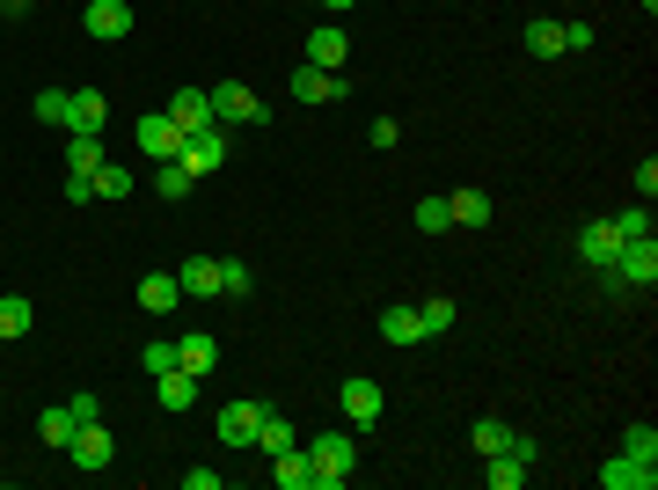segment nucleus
Here are the masks:
<instances>
[{
	"instance_id": "1",
	"label": "nucleus",
	"mask_w": 658,
	"mask_h": 490,
	"mask_svg": "<svg viewBox=\"0 0 658 490\" xmlns=\"http://www.w3.org/2000/svg\"><path fill=\"white\" fill-rule=\"evenodd\" d=\"M308 454H315V490H345L351 483V432H315L308 439Z\"/></svg>"
},
{
	"instance_id": "2",
	"label": "nucleus",
	"mask_w": 658,
	"mask_h": 490,
	"mask_svg": "<svg viewBox=\"0 0 658 490\" xmlns=\"http://www.w3.org/2000/svg\"><path fill=\"white\" fill-rule=\"evenodd\" d=\"M607 271L622 279V300H629V293H651V286H658V234H644V242H622Z\"/></svg>"
},
{
	"instance_id": "3",
	"label": "nucleus",
	"mask_w": 658,
	"mask_h": 490,
	"mask_svg": "<svg viewBox=\"0 0 658 490\" xmlns=\"http://www.w3.org/2000/svg\"><path fill=\"white\" fill-rule=\"evenodd\" d=\"M206 96H212V124H271V110H263V96L249 81H220Z\"/></svg>"
},
{
	"instance_id": "4",
	"label": "nucleus",
	"mask_w": 658,
	"mask_h": 490,
	"mask_svg": "<svg viewBox=\"0 0 658 490\" xmlns=\"http://www.w3.org/2000/svg\"><path fill=\"white\" fill-rule=\"evenodd\" d=\"M81 30L96 37V44H118V37H132V0H88V8H81Z\"/></svg>"
},
{
	"instance_id": "5",
	"label": "nucleus",
	"mask_w": 658,
	"mask_h": 490,
	"mask_svg": "<svg viewBox=\"0 0 658 490\" xmlns=\"http://www.w3.org/2000/svg\"><path fill=\"white\" fill-rule=\"evenodd\" d=\"M337 403H345L351 432H366V424L381 418V403H388V396H381V381H373V373H351V381L337 388Z\"/></svg>"
},
{
	"instance_id": "6",
	"label": "nucleus",
	"mask_w": 658,
	"mask_h": 490,
	"mask_svg": "<svg viewBox=\"0 0 658 490\" xmlns=\"http://www.w3.org/2000/svg\"><path fill=\"white\" fill-rule=\"evenodd\" d=\"M263 410H271V403H249V396H242V403H220L212 432H220L227 447H257V424H263Z\"/></svg>"
},
{
	"instance_id": "7",
	"label": "nucleus",
	"mask_w": 658,
	"mask_h": 490,
	"mask_svg": "<svg viewBox=\"0 0 658 490\" xmlns=\"http://www.w3.org/2000/svg\"><path fill=\"white\" fill-rule=\"evenodd\" d=\"M139 154H147V161H176V154H183V124H176L169 110L139 118Z\"/></svg>"
},
{
	"instance_id": "8",
	"label": "nucleus",
	"mask_w": 658,
	"mask_h": 490,
	"mask_svg": "<svg viewBox=\"0 0 658 490\" xmlns=\"http://www.w3.org/2000/svg\"><path fill=\"white\" fill-rule=\"evenodd\" d=\"M308 67H322V73H345L351 67V37L337 30V22H315V30H308Z\"/></svg>"
},
{
	"instance_id": "9",
	"label": "nucleus",
	"mask_w": 658,
	"mask_h": 490,
	"mask_svg": "<svg viewBox=\"0 0 658 490\" xmlns=\"http://www.w3.org/2000/svg\"><path fill=\"white\" fill-rule=\"evenodd\" d=\"M293 96H300V103H345L351 81H345V73H322V67H308V59H300V67H293Z\"/></svg>"
},
{
	"instance_id": "10",
	"label": "nucleus",
	"mask_w": 658,
	"mask_h": 490,
	"mask_svg": "<svg viewBox=\"0 0 658 490\" xmlns=\"http://www.w3.org/2000/svg\"><path fill=\"white\" fill-rule=\"evenodd\" d=\"M615 249H622L615 220H586V228H578V263H586V271H607V263H615Z\"/></svg>"
},
{
	"instance_id": "11",
	"label": "nucleus",
	"mask_w": 658,
	"mask_h": 490,
	"mask_svg": "<svg viewBox=\"0 0 658 490\" xmlns=\"http://www.w3.org/2000/svg\"><path fill=\"white\" fill-rule=\"evenodd\" d=\"M176 161H191L198 176H212V169L227 161V132H220V124H198V132H183V154H176Z\"/></svg>"
},
{
	"instance_id": "12",
	"label": "nucleus",
	"mask_w": 658,
	"mask_h": 490,
	"mask_svg": "<svg viewBox=\"0 0 658 490\" xmlns=\"http://www.w3.org/2000/svg\"><path fill=\"white\" fill-rule=\"evenodd\" d=\"M600 483H607V490H651V483H658V461L615 454V461H600Z\"/></svg>"
},
{
	"instance_id": "13",
	"label": "nucleus",
	"mask_w": 658,
	"mask_h": 490,
	"mask_svg": "<svg viewBox=\"0 0 658 490\" xmlns=\"http://www.w3.org/2000/svg\"><path fill=\"white\" fill-rule=\"evenodd\" d=\"M176 286H183V300H220V257H183Z\"/></svg>"
},
{
	"instance_id": "14",
	"label": "nucleus",
	"mask_w": 658,
	"mask_h": 490,
	"mask_svg": "<svg viewBox=\"0 0 658 490\" xmlns=\"http://www.w3.org/2000/svg\"><path fill=\"white\" fill-rule=\"evenodd\" d=\"M176 367L191 373V381H206V373L220 367V344H212L206 330H191V337H176Z\"/></svg>"
},
{
	"instance_id": "15",
	"label": "nucleus",
	"mask_w": 658,
	"mask_h": 490,
	"mask_svg": "<svg viewBox=\"0 0 658 490\" xmlns=\"http://www.w3.org/2000/svg\"><path fill=\"white\" fill-rule=\"evenodd\" d=\"M73 469H110V432H103V418H88L81 432H73Z\"/></svg>"
},
{
	"instance_id": "16",
	"label": "nucleus",
	"mask_w": 658,
	"mask_h": 490,
	"mask_svg": "<svg viewBox=\"0 0 658 490\" xmlns=\"http://www.w3.org/2000/svg\"><path fill=\"white\" fill-rule=\"evenodd\" d=\"M271 483H278V490H315V454H308V447L271 454Z\"/></svg>"
},
{
	"instance_id": "17",
	"label": "nucleus",
	"mask_w": 658,
	"mask_h": 490,
	"mask_svg": "<svg viewBox=\"0 0 658 490\" xmlns=\"http://www.w3.org/2000/svg\"><path fill=\"white\" fill-rule=\"evenodd\" d=\"M381 337L396 351H410V344H425V322H417V308L402 300V308H381Z\"/></svg>"
},
{
	"instance_id": "18",
	"label": "nucleus",
	"mask_w": 658,
	"mask_h": 490,
	"mask_svg": "<svg viewBox=\"0 0 658 490\" xmlns=\"http://www.w3.org/2000/svg\"><path fill=\"white\" fill-rule=\"evenodd\" d=\"M110 124V96L103 88H73V124L67 132H103Z\"/></svg>"
},
{
	"instance_id": "19",
	"label": "nucleus",
	"mask_w": 658,
	"mask_h": 490,
	"mask_svg": "<svg viewBox=\"0 0 658 490\" xmlns=\"http://www.w3.org/2000/svg\"><path fill=\"white\" fill-rule=\"evenodd\" d=\"M176 300H183L176 271H147V279H139V308H147V316H169Z\"/></svg>"
},
{
	"instance_id": "20",
	"label": "nucleus",
	"mask_w": 658,
	"mask_h": 490,
	"mask_svg": "<svg viewBox=\"0 0 658 490\" xmlns=\"http://www.w3.org/2000/svg\"><path fill=\"white\" fill-rule=\"evenodd\" d=\"M154 191L169 198V206H183V198L198 191V169L191 161H154Z\"/></svg>"
},
{
	"instance_id": "21",
	"label": "nucleus",
	"mask_w": 658,
	"mask_h": 490,
	"mask_svg": "<svg viewBox=\"0 0 658 490\" xmlns=\"http://www.w3.org/2000/svg\"><path fill=\"white\" fill-rule=\"evenodd\" d=\"M527 469H535V461L505 447V454H490V461H483V483H490V490H520V483H527Z\"/></svg>"
},
{
	"instance_id": "22",
	"label": "nucleus",
	"mask_w": 658,
	"mask_h": 490,
	"mask_svg": "<svg viewBox=\"0 0 658 490\" xmlns=\"http://www.w3.org/2000/svg\"><path fill=\"white\" fill-rule=\"evenodd\" d=\"M30 322H37L30 293H0V344H16V337H30Z\"/></svg>"
},
{
	"instance_id": "23",
	"label": "nucleus",
	"mask_w": 658,
	"mask_h": 490,
	"mask_svg": "<svg viewBox=\"0 0 658 490\" xmlns=\"http://www.w3.org/2000/svg\"><path fill=\"white\" fill-rule=\"evenodd\" d=\"M169 118L183 124V132H198V124H212V96H206V88H176Z\"/></svg>"
},
{
	"instance_id": "24",
	"label": "nucleus",
	"mask_w": 658,
	"mask_h": 490,
	"mask_svg": "<svg viewBox=\"0 0 658 490\" xmlns=\"http://www.w3.org/2000/svg\"><path fill=\"white\" fill-rule=\"evenodd\" d=\"M468 439H476V454H505V447H512V439H520V424H505V418H476L468 424Z\"/></svg>"
},
{
	"instance_id": "25",
	"label": "nucleus",
	"mask_w": 658,
	"mask_h": 490,
	"mask_svg": "<svg viewBox=\"0 0 658 490\" xmlns=\"http://www.w3.org/2000/svg\"><path fill=\"white\" fill-rule=\"evenodd\" d=\"M447 212H453V228H490V212H498V206H490V191H453Z\"/></svg>"
},
{
	"instance_id": "26",
	"label": "nucleus",
	"mask_w": 658,
	"mask_h": 490,
	"mask_svg": "<svg viewBox=\"0 0 658 490\" xmlns=\"http://www.w3.org/2000/svg\"><path fill=\"white\" fill-rule=\"evenodd\" d=\"M154 396H161V410H191L198 403V381L183 367H169V373H154Z\"/></svg>"
},
{
	"instance_id": "27",
	"label": "nucleus",
	"mask_w": 658,
	"mask_h": 490,
	"mask_svg": "<svg viewBox=\"0 0 658 490\" xmlns=\"http://www.w3.org/2000/svg\"><path fill=\"white\" fill-rule=\"evenodd\" d=\"M73 432H81V418H73V403H59V410H44V418H37V439H44V447H59V454L73 447Z\"/></svg>"
},
{
	"instance_id": "28",
	"label": "nucleus",
	"mask_w": 658,
	"mask_h": 490,
	"mask_svg": "<svg viewBox=\"0 0 658 490\" xmlns=\"http://www.w3.org/2000/svg\"><path fill=\"white\" fill-rule=\"evenodd\" d=\"M96 161H103V132H73L67 140V176H96Z\"/></svg>"
},
{
	"instance_id": "29",
	"label": "nucleus",
	"mask_w": 658,
	"mask_h": 490,
	"mask_svg": "<svg viewBox=\"0 0 658 490\" xmlns=\"http://www.w3.org/2000/svg\"><path fill=\"white\" fill-rule=\"evenodd\" d=\"M37 118H44V124H59V132H67V124H73V88H37Z\"/></svg>"
},
{
	"instance_id": "30",
	"label": "nucleus",
	"mask_w": 658,
	"mask_h": 490,
	"mask_svg": "<svg viewBox=\"0 0 658 490\" xmlns=\"http://www.w3.org/2000/svg\"><path fill=\"white\" fill-rule=\"evenodd\" d=\"M527 52H535V59H556V52H564V22H556V16H535V22H527Z\"/></svg>"
},
{
	"instance_id": "31",
	"label": "nucleus",
	"mask_w": 658,
	"mask_h": 490,
	"mask_svg": "<svg viewBox=\"0 0 658 490\" xmlns=\"http://www.w3.org/2000/svg\"><path fill=\"white\" fill-rule=\"evenodd\" d=\"M132 183H139V176L132 169H124V161H96V198H132Z\"/></svg>"
},
{
	"instance_id": "32",
	"label": "nucleus",
	"mask_w": 658,
	"mask_h": 490,
	"mask_svg": "<svg viewBox=\"0 0 658 490\" xmlns=\"http://www.w3.org/2000/svg\"><path fill=\"white\" fill-rule=\"evenodd\" d=\"M453 316H461V308H453L447 293H432V300H417V322H425V337H439V330H453Z\"/></svg>"
},
{
	"instance_id": "33",
	"label": "nucleus",
	"mask_w": 658,
	"mask_h": 490,
	"mask_svg": "<svg viewBox=\"0 0 658 490\" xmlns=\"http://www.w3.org/2000/svg\"><path fill=\"white\" fill-rule=\"evenodd\" d=\"M249 286H257V271H249L242 257H220V300H242Z\"/></svg>"
},
{
	"instance_id": "34",
	"label": "nucleus",
	"mask_w": 658,
	"mask_h": 490,
	"mask_svg": "<svg viewBox=\"0 0 658 490\" xmlns=\"http://www.w3.org/2000/svg\"><path fill=\"white\" fill-rule=\"evenodd\" d=\"M257 447H263V454H286V447H293V424L278 418V410H263V424H257Z\"/></svg>"
},
{
	"instance_id": "35",
	"label": "nucleus",
	"mask_w": 658,
	"mask_h": 490,
	"mask_svg": "<svg viewBox=\"0 0 658 490\" xmlns=\"http://www.w3.org/2000/svg\"><path fill=\"white\" fill-rule=\"evenodd\" d=\"M615 234H622V242H644V234H658L651 206H629V212H615Z\"/></svg>"
},
{
	"instance_id": "36",
	"label": "nucleus",
	"mask_w": 658,
	"mask_h": 490,
	"mask_svg": "<svg viewBox=\"0 0 658 490\" xmlns=\"http://www.w3.org/2000/svg\"><path fill=\"white\" fill-rule=\"evenodd\" d=\"M417 228H425V234H447V228H453L447 198H417Z\"/></svg>"
},
{
	"instance_id": "37",
	"label": "nucleus",
	"mask_w": 658,
	"mask_h": 490,
	"mask_svg": "<svg viewBox=\"0 0 658 490\" xmlns=\"http://www.w3.org/2000/svg\"><path fill=\"white\" fill-rule=\"evenodd\" d=\"M622 454H637V461H658V432H651V424H629V432H622Z\"/></svg>"
},
{
	"instance_id": "38",
	"label": "nucleus",
	"mask_w": 658,
	"mask_h": 490,
	"mask_svg": "<svg viewBox=\"0 0 658 490\" xmlns=\"http://www.w3.org/2000/svg\"><path fill=\"white\" fill-rule=\"evenodd\" d=\"M139 367H147V373H169L176 367V344H169V337H154V344L139 351Z\"/></svg>"
},
{
	"instance_id": "39",
	"label": "nucleus",
	"mask_w": 658,
	"mask_h": 490,
	"mask_svg": "<svg viewBox=\"0 0 658 490\" xmlns=\"http://www.w3.org/2000/svg\"><path fill=\"white\" fill-rule=\"evenodd\" d=\"M629 183H637V206H651V198H658V161H637Z\"/></svg>"
},
{
	"instance_id": "40",
	"label": "nucleus",
	"mask_w": 658,
	"mask_h": 490,
	"mask_svg": "<svg viewBox=\"0 0 658 490\" xmlns=\"http://www.w3.org/2000/svg\"><path fill=\"white\" fill-rule=\"evenodd\" d=\"M564 52H592V22H564Z\"/></svg>"
},
{
	"instance_id": "41",
	"label": "nucleus",
	"mask_w": 658,
	"mask_h": 490,
	"mask_svg": "<svg viewBox=\"0 0 658 490\" xmlns=\"http://www.w3.org/2000/svg\"><path fill=\"white\" fill-rule=\"evenodd\" d=\"M366 140H373V147H396L402 124H396V118H373V124H366Z\"/></svg>"
},
{
	"instance_id": "42",
	"label": "nucleus",
	"mask_w": 658,
	"mask_h": 490,
	"mask_svg": "<svg viewBox=\"0 0 658 490\" xmlns=\"http://www.w3.org/2000/svg\"><path fill=\"white\" fill-rule=\"evenodd\" d=\"M59 191H67V206H88V198H96V176H67Z\"/></svg>"
},
{
	"instance_id": "43",
	"label": "nucleus",
	"mask_w": 658,
	"mask_h": 490,
	"mask_svg": "<svg viewBox=\"0 0 658 490\" xmlns=\"http://www.w3.org/2000/svg\"><path fill=\"white\" fill-rule=\"evenodd\" d=\"M22 8H30V0H0V16H22Z\"/></svg>"
},
{
	"instance_id": "44",
	"label": "nucleus",
	"mask_w": 658,
	"mask_h": 490,
	"mask_svg": "<svg viewBox=\"0 0 658 490\" xmlns=\"http://www.w3.org/2000/svg\"><path fill=\"white\" fill-rule=\"evenodd\" d=\"M322 8H329V16H351V0H322Z\"/></svg>"
}]
</instances>
